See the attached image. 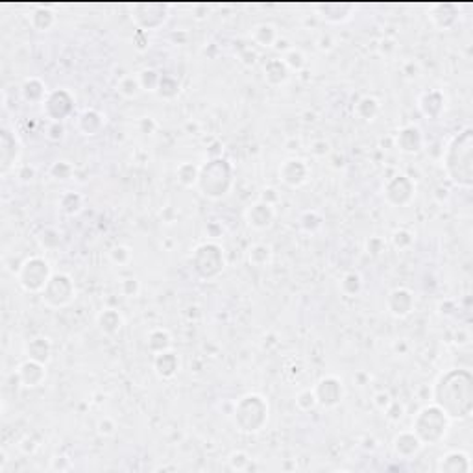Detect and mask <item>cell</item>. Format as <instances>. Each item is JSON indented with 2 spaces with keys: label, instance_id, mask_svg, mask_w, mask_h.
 Masks as SVG:
<instances>
[{
  "label": "cell",
  "instance_id": "1",
  "mask_svg": "<svg viewBox=\"0 0 473 473\" xmlns=\"http://www.w3.org/2000/svg\"><path fill=\"white\" fill-rule=\"evenodd\" d=\"M433 403L448 414L451 422L468 420L473 413V376L466 368L444 372L433 385Z\"/></svg>",
  "mask_w": 473,
  "mask_h": 473
},
{
  "label": "cell",
  "instance_id": "2",
  "mask_svg": "<svg viewBox=\"0 0 473 473\" xmlns=\"http://www.w3.org/2000/svg\"><path fill=\"white\" fill-rule=\"evenodd\" d=\"M444 170L449 182L461 189L473 185V130L464 128L451 137L442 156Z\"/></svg>",
  "mask_w": 473,
  "mask_h": 473
},
{
  "label": "cell",
  "instance_id": "3",
  "mask_svg": "<svg viewBox=\"0 0 473 473\" xmlns=\"http://www.w3.org/2000/svg\"><path fill=\"white\" fill-rule=\"evenodd\" d=\"M235 187V169L224 158H213L200 167L196 189L209 200H222Z\"/></svg>",
  "mask_w": 473,
  "mask_h": 473
},
{
  "label": "cell",
  "instance_id": "4",
  "mask_svg": "<svg viewBox=\"0 0 473 473\" xmlns=\"http://www.w3.org/2000/svg\"><path fill=\"white\" fill-rule=\"evenodd\" d=\"M233 424L244 435L261 433L270 418V403L263 394L248 392L233 403Z\"/></svg>",
  "mask_w": 473,
  "mask_h": 473
},
{
  "label": "cell",
  "instance_id": "5",
  "mask_svg": "<svg viewBox=\"0 0 473 473\" xmlns=\"http://www.w3.org/2000/svg\"><path fill=\"white\" fill-rule=\"evenodd\" d=\"M451 420L435 403L424 405L413 418V431L424 446H437L446 438Z\"/></svg>",
  "mask_w": 473,
  "mask_h": 473
},
{
  "label": "cell",
  "instance_id": "6",
  "mask_svg": "<svg viewBox=\"0 0 473 473\" xmlns=\"http://www.w3.org/2000/svg\"><path fill=\"white\" fill-rule=\"evenodd\" d=\"M193 270L204 281H213L222 276L226 268V255L222 246L217 243H202L198 244L191 255Z\"/></svg>",
  "mask_w": 473,
  "mask_h": 473
},
{
  "label": "cell",
  "instance_id": "7",
  "mask_svg": "<svg viewBox=\"0 0 473 473\" xmlns=\"http://www.w3.org/2000/svg\"><path fill=\"white\" fill-rule=\"evenodd\" d=\"M52 274L49 259L43 255H30L17 268V283L28 294H41Z\"/></svg>",
  "mask_w": 473,
  "mask_h": 473
},
{
  "label": "cell",
  "instance_id": "8",
  "mask_svg": "<svg viewBox=\"0 0 473 473\" xmlns=\"http://www.w3.org/2000/svg\"><path fill=\"white\" fill-rule=\"evenodd\" d=\"M39 296H41V302L45 304V307H49V309L69 307L74 302V298H76L74 279L65 272H54Z\"/></svg>",
  "mask_w": 473,
  "mask_h": 473
},
{
  "label": "cell",
  "instance_id": "9",
  "mask_svg": "<svg viewBox=\"0 0 473 473\" xmlns=\"http://www.w3.org/2000/svg\"><path fill=\"white\" fill-rule=\"evenodd\" d=\"M383 196L385 202L392 207L411 206L416 198V182L407 174H396L385 183Z\"/></svg>",
  "mask_w": 473,
  "mask_h": 473
},
{
  "label": "cell",
  "instance_id": "10",
  "mask_svg": "<svg viewBox=\"0 0 473 473\" xmlns=\"http://www.w3.org/2000/svg\"><path fill=\"white\" fill-rule=\"evenodd\" d=\"M170 19L169 8L163 4H156V2H146V4H137L132 12V21L141 32H152L159 30L161 26L167 25Z\"/></svg>",
  "mask_w": 473,
  "mask_h": 473
},
{
  "label": "cell",
  "instance_id": "11",
  "mask_svg": "<svg viewBox=\"0 0 473 473\" xmlns=\"http://www.w3.org/2000/svg\"><path fill=\"white\" fill-rule=\"evenodd\" d=\"M43 113L50 122H63L74 113V95L69 89H52L43 102Z\"/></svg>",
  "mask_w": 473,
  "mask_h": 473
},
{
  "label": "cell",
  "instance_id": "12",
  "mask_svg": "<svg viewBox=\"0 0 473 473\" xmlns=\"http://www.w3.org/2000/svg\"><path fill=\"white\" fill-rule=\"evenodd\" d=\"M23 154V145L12 130L2 128L0 132V174L6 178L8 174H15L19 169V159Z\"/></svg>",
  "mask_w": 473,
  "mask_h": 473
},
{
  "label": "cell",
  "instance_id": "13",
  "mask_svg": "<svg viewBox=\"0 0 473 473\" xmlns=\"http://www.w3.org/2000/svg\"><path fill=\"white\" fill-rule=\"evenodd\" d=\"M313 390H315L318 407H324V409L339 407L342 403V400H344V396H346L344 381L339 376H324L322 379L316 381Z\"/></svg>",
  "mask_w": 473,
  "mask_h": 473
},
{
  "label": "cell",
  "instance_id": "14",
  "mask_svg": "<svg viewBox=\"0 0 473 473\" xmlns=\"http://www.w3.org/2000/svg\"><path fill=\"white\" fill-rule=\"evenodd\" d=\"M279 180L283 185L291 189L304 187L311 178L309 163L302 158H289L279 165Z\"/></svg>",
  "mask_w": 473,
  "mask_h": 473
},
{
  "label": "cell",
  "instance_id": "15",
  "mask_svg": "<svg viewBox=\"0 0 473 473\" xmlns=\"http://www.w3.org/2000/svg\"><path fill=\"white\" fill-rule=\"evenodd\" d=\"M387 311L390 316L394 318H407L409 315H413L414 307H416V298L414 292L407 287H396L389 292L387 296Z\"/></svg>",
  "mask_w": 473,
  "mask_h": 473
},
{
  "label": "cell",
  "instance_id": "16",
  "mask_svg": "<svg viewBox=\"0 0 473 473\" xmlns=\"http://www.w3.org/2000/svg\"><path fill=\"white\" fill-rule=\"evenodd\" d=\"M274 219H276V209H274V206H270V204H267V202L263 200L254 202V204L246 207V211H244V220H246V224L255 231L268 230V228L274 224Z\"/></svg>",
  "mask_w": 473,
  "mask_h": 473
},
{
  "label": "cell",
  "instance_id": "17",
  "mask_svg": "<svg viewBox=\"0 0 473 473\" xmlns=\"http://www.w3.org/2000/svg\"><path fill=\"white\" fill-rule=\"evenodd\" d=\"M459 17H461L459 6L451 4V2H438V4L429 6V19H431L433 26L440 32H448L451 28H455L457 23H459Z\"/></svg>",
  "mask_w": 473,
  "mask_h": 473
},
{
  "label": "cell",
  "instance_id": "18",
  "mask_svg": "<svg viewBox=\"0 0 473 473\" xmlns=\"http://www.w3.org/2000/svg\"><path fill=\"white\" fill-rule=\"evenodd\" d=\"M396 146L400 148V152L409 154V156L422 152L425 146V135L422 128L416 124H407L401 128L396 135Z\"/></svg>",
  "mask_w": 473,
  "mask_h": 473
},
{
  "label": "cell",
  "instance_id": "19",
  "mask_svg": "<svg viewBox=\"0 0 473 473\" xmlns=\"http://www.w3.org/2000/svg\"><path fill=\"white\" fill-rule=\"evenodd\" d=\"M15 376H17L19 383L25 387V389H37L41 387L45 379H47V364L37 363V361H32V359H26L23 363L19 364L17 370H15Z\"/></svg>",
  "mask_w": 473,
  "mask_h": 473
},
{
  "label": "cell",
  "instance_id": "20",
  "mask_svg": "<svg viewBox=\"0 0 473 473\" xmlns=\"http://www.w3.org/2000/svg\"><path fill=\"white\" fill-rule=\"evenodd\" d=\"M446 104H448L446 95L440 89H429L420 95L418 110L425 119L437 121L446 113Z\"/></svg>",
  "mask_w": 473,
  "mask_h": 473
},
{
  "label": "cell",
  "instance_id": "21",
  "mask_svg": "<svg viewBox=\"0 0 473 473\" xmlns=\"http://www.w3.org/2000/svg\"><path fill=\"white\" fill-rule=\"evenodd\" d=\"M392 449H394V455L398 459L411 461V459L420 455V451L424 449V444L420 442V438L414 435L413 429H405V431H400L394 437Z\"/></svg>",
  "mask_w": 473,
  "mask_h": 473
},
{
  "label": "cell",
  "instance_id": "22",
  "mask_svg": "<svg viewBox=\"0 0 473 473\" xmlns=\"http://www.w3.org/2000/svg\"><path fill=\"white\" fill-rule=\"evenodd\" d=\"M154 374L163 379V381H170L180 374V368H182V361H180V355L172 350H167V352L156 353L154 355Z\"/></svg>",
  "mask_w": 473,
  "mask_h": 473
},
{
  "label": "cell",
  "instance_id": "23",
  "mask_svg": "<svg viewBox=\"0 0 473 473\" xmlns=\"http://www.w3.org/2000/svg\"><path fill=\"white\" fill-rule=\"evenodd\" d=\"M76 128H78L80 134L85 135V137H97V135L102 134L104 128H106V115L102 111L87 108L78 115Z\"/></svg>",
  "mask_w": 473,
  "mask_h": 473
},
{
  "label": "cell",
  "instance_id": "24",
  "mask_svg": "<svg viewBox=\"0 0 473 473\" xmlns=\"http://www.w3.org/2000/svg\"><path fill=\"white\" fill-rule=\"evenodd\" d=\"M437 470L442 473H470L472 472V459L466 451L451 449L446 455L440 457Z\"/></svg>",
  "mask_w": 473,
  "mask_h": 473
},
{
  "label": "cell",
  "instance_id": "25",
  "mask_svg": "<svg viewBox=\"0 0 473 473\" xmlns=\"http://www.w3.org/2000/svg\"><path fill=\"white\" fill-rule=\"evenodd\" d=\"M318 10H320L318 13H320L322 21L331 26L344 25L353 19V6L346 2H328V4H322Z\"/></svg>",
  "mask_w": 473,
  "mask_h": 473
},
{
  "label": "cell",
  "instance_id": "26",
  "mask_svg": "<svg viewBox=\"0 0 473 473\" xmlns=\"http://www.w3.org/2000/svg\"><path fill=\"white\" fill-rule=\"evenodd\" d=\"M263 78L270 87H281L291 78V71L285 65L283 58H270L263 65Z\"/></svg>",
  "mask_w": 473,
  "mask_h": 473
},
{
  "label": "cell",
  "instance_id": "27",
  "mask_svg": "<svg viewBox=\"0 0 473 473\" xmlns=\"http://www.w3.org/2000/svg\"><path fill=\"white\" fill-rule=\"evenodd\" d=\"M25 355L26 359H32V361H37V363L49 364L50 359H52V342H50L49 337H43V335L32 337L26 342Z\"/></svg>",
  "mask_w": 473,
  "mask_h": 473
},
{
  "label": "cell",
  "instance_id": "28",
  "mask_svg": "<svg viewBox=\"0 0 473 473\" xmlns=\"http://www.w3.org/2000/svg\"><path fill=\"white\" fill-rule=\"evenodd\" d=\"M49 93L50 91L47 89V84L39 76H28L21 85L23 100L28 104H43L49 97Z\"/></svg>",
  "mask_w": 473,
  "mask_h": 473
},
{
  "label": "cell",
  "instance_id": "29",
  "mask_svg": "<svg viewBox=\"0 0 473 473\" xmlns=\"http://www.w3.org/2000/svg\"><path fill=\"white\" fill-rule=\"evenodd\" d=\"M28 23L36 32H50L58 23L56 12L52 6H36L28 15Z\"/></svg>",
  "mask_w": 473,
  "mask_h": 473
},
{
  "label": "cell",
  "instance_id": "30",
  "mask_svg": "<svg viewBox=\"0 0 473 473\" xmlns=\"http://www.w3.org/2000/svg\"><path fill=\"white\" fill-rule=\"evenodd\" d=\"M97 326L104 335L113 337V335L119 333L122 329V326H124V318H122V315L119 311L113 309V307H108V309L98 313Z\"/></svg>",
  "mask_w": 473,
  "mask_h": 473
},
{
  "label": "cell",
  "instance_id": "31",
  "mask_svg": "<svg viewBox=\"0 0 473 473\" xmlns=\"http://www.w3.org/2000/svg\"><path fill=\"white\" fill-rule=\"evenodd\" d=\"M250 36H252V41H254L257 47H261V49H270V47H274V45L279 41L278 28L274 25H270V23H259V25H255L254 28H252V32H250Z\"/></svg>",
  "mask_w": 473,
  "mask_h": 473
},
{
  "label": "cell",
  "instance_id": "32",
  "mask_svg": "<svg viewBox=\"0 0 473 473\" xmlns=\"http://www.w3.org/2000/svg\"><path fill=\"white\" fill-rule=\"evenodd\" d=\"M274 259V250L270 244L267 243H254L250 244L248 250H246V261L252 265V267H268Z\"/></svg>",
  "mask_w": 473,
  "mask_h": 473
},
{
  "label": "cell",
  "instance_id": "33",
  "mask_svg": "<svg viewBox=\"0 0 473 473\" xmlns=\"http://www.w3.org/2000/svg\"><path fill=\"white\" fill-rule=\"evenodd\" d=\"M146 348L152 355L172 350V335L165 328L150 329L148 335H146Z\"/></svg>",
  "mask_w": 473,
  "mask_h": 473
},
{
  "label": "cell",
  "instance_id": "34",
  "mask_svg": "<svg viewBox=\"0 0 473 473\" xmlns=\"http://www.w3.org/2000/svg\"><path fill=\"white\" fill-rule=\"evenodd\" d=\"M381 113V104L374 97H363L359 98V102L355 104V115L364 122L376 121V117Z\"/></svg>",
  "mask_w": 473,
  "mask_h": 473
},
{
  "label": "cell",
  "instance_id": "35",
  "mask_svg": "<svg viewBox=\"0 0 473 473\" xmlns=\"http://www.w3.org/2000/svg\"><path fill=\"white\" fill-rule=\"evenodd\" d=\"M198 176H200V167H198V165L189 163V161L178 165L176 178H178V183H180L182 187H185V189L196 187Z\"/></svg>",
  "mask_w": 473,
  "mask_h": 473
},
{
  "label": "cell",
  "instance_id": "36",
  "mask_svg": "<svg viewBox=\"0 0 473 473\" xmlns=\"http://www.w3.org/2000/svg\"><path fill=\"white\" fill-rule=\"evenodd\" d=\"M117 91H119V95H121L122 98H126V100H134V98H137L141 93H143L139 76H137V74H126V76H122L121 82L117 84Z\"/></svg>",
  "mask_w": 473,
  "mask_h": 473
},
{
  "label": "cell",
  "instance_id": "37",
  "mask_svg": "<svg viewBox=\"0 0 473 473\" xmlns=\"http://www.w3.org/2000/svg\"><path fill=\"white\" fill-rule=\"evenodd\" d=\"M58 206L67 217H74V215H78L84 209V196L76 193V191H67V193H63L60 196Z\"/></svg>",
  "mask_w": 473,
  "mask_h": 473
},
{
  "label": "cell",
  "instance_id": "38",
  "mask_svg": "<svg viewBox=\"0 0 473 473\" xmlns=\"http://www.w3.org/2000/svg\"><path fill=\"white\" fill-rule=\"evenodd\" d=\"M363 278L359 272H346L342 278H340L339 289L340 292L348 298H355L363 292Z\"/></svg>",
  "mask_w": 473,
  "mask_h": 473
},
{
  "label": "cell",
  "instance_id": "39",
  "mask_svg": "<svg viewBox=\"0 0 473 473\" xmlns=\"http://www.w3.org/2000/svg\"><path fill=\"white\" fill-rule=\"evenodd\" d=\"M281 58H283V61H285V65L289 67L291 73H300V71H304L307 67V56L300 49H294V47H289Z\"/></svg>",
  "mask_w": 473,
  "mask_h": 473
},
{
  "label": "cell",
  "instance_id": "40",
  "mask_svg": "<svg viewBox=\"0 0 473 473\" xmlns=\"http://www.w3.org/2000/svg\"><path fill=\"white\" fill-rule=\"evenodd\" d=\"M414 241H416V236H414L413 231L405 230V228L396 230L394 233H392V236H390V244H392L396 250H400V252H407V250L413 248Z\"/></svg>",
  "mask_w": 473,
  "mask_h": 473
},
{
  "label": "cell",
  "instance_id": "41",
  "mask_svg": "<svg viewBox=\"0 0 473 473\" xmlns=\"http://www.w3.org/2000/svg\"><path fill=\"white\" fill-rule=\"evenodd\" d=\"M137 76H139L143 91L158 93L159 82H161V76H163V74H159L156 69H143L141 73H137Z\"/></svg>",
  "mask_w": 473,
  "mask_h": 473
},
{
  "label": "cell",
  "instance_id": "42",
  "mask_svg": "<svg viewBox=\"0 0 473 473\" xmlns=\"http://www.w3.org/2000/svg\"><path fill=\"white\" fill-rule=\"evenodd\" d=\"M158 95L163 100H174L180 95V82H178V78H174V76H161Z\"/></svg>",
  "mask_w": 473,
  "mask_h": 473
},
{
  "label": "cell",
  "instance_id": "43",
  "mask_svg": "<svg viewBox=\"0 0 473 473\" xmlns=\"http://www.w3.org/2000/svg\"><path fill=\"white\" fill-rule=\"evenodd\" d=\"M37 241H39L43 250H49V252H52V250L60 248L61 235H60V231L54 230V228H45V230H41V233L37 235Z\"/></svg>",
  "mask_w": 473,
  "mask_h": 473
},
{
  "label": "cell",
  "instance_id": "44",
  "mask_svg": "<svg viewBox=\"0 0 473 473\" xmlns=\"http://www.w3.org/2000/svg\"><path fill=\"white\" fill-rule=\"evenodd\" d=\"M134 259V254H132V248L126 246V244H117L110 250V261L117 267H126Z\"/></svg>",
  "mask_w": 473,
  "mask_h": 473
},
{
  "label": "cell",
  "instance_id": "45",
  "mask_svg": "<svg viewBox=\"0 0 473 473\" xmlns=\"http://www.w3.org/2000/svg\"><path fill=\"white\" fill-rule=\"evenodd\" d=\"M49 174L58 182H67V180L73 178L74 167L69 161H56V163L50 165Z\"/></svg>",
  "mask_w": 473,
  "mask_h": 473
},
{
  "label": "cell",
  "instance_id": "46",
  "mask_svg": "<svg viewBox=\"0 0 473 473\" xmlns=\"http://www.w3.org/2000/svg\"><path fill=\"white\" fill-rule=\"evenodd\" d=\"M296 407L300 409V411H302V413H311V411H315L316 407H318L315 390L305 389V390H302V392H298Z\"/></svg>",
  "mask_w": 473,
  "mask_h": 473
},
{
  "label": "cell",
  "instance_id": "47",
  "mask_svg": "<svg viewBox=\"0 0 473 473\" xmlns=\"http://www.w3.org/2000/svg\"><path fill=\"white\" fill-rule=\"evenodd\" d=\"M322 222H324V219H322L318 211H305L302 215V219H300V224L307 233H315V231L320 230Z\"/></svg>",
  "mask_w": 473,
  "mask_h": 473
},
{
  "label": "cell",
  "instance_id": "48",
  "mask_svg": "<svg viewBox=\"0 0 473 473\" xmlns=\"http://www.w3.org/2000/svg\"><path fill=\"white\" fill-rule=\"evenodd\" d=\"M228 462H230L231 470H235V472H244V470H248L250 468L252 459H250V455L246 451H233L230 455V459H228Z\"/></svg>",
  "mask_w": 473,
  "mask_h": 473
},
{
  "label": "cell",
  "instance_id": "49",
  "mask_svg": "<svg viewBox=\"0 0 473 473\" xmlns=\"http://www.w3.org/2000/svg\"><path fill=\"white\" fill-rule=\"evenodd\" d=\"M121 292H122V296L137 298L141 292V281L135 278V276L124 278L121 281Z\"/></svg>",
  "mask_w": 473,
  "mask_h": 473
},
{
  "label": "cell",
  "instance_id": "50",
  "mask_svg": "<svg viewBox=\"0 0 473 473\" xmlns=\"http://www.w3.org/2000/svg\"><path fill=\"white\" fill-rule=\"evenodd\" d=\"M97 431L100 437H113V435L117 433L115 418H111V416H104V418L98 420Z\"/></svg>",
  "mask_w": 473,
  "mask_h": 473
},
{
  "label": "cell",
  "instance_id": "51",
  "mask_svg": "<svg viewBox=\"0 0 473 473\" xmlns=\"http://www.w3.org/2000/svg\"><path fill=\"white\" fill-rule=\"evenodd\" d=\"M385 250H387V241H385L383 236L374 235L366 241V252L370 255H374V257H379Z\"/></svg>",
  "mask_w": 473,
  "mask_h": 473
},
{
  "label": "cell",
  "instance_id": "52",
  "mask_svg": "<svg viewBox=\"0 0 473 473\" xmlns=\"http://www.w3.org/2000/svg\"><path fill=\"white\" fill-rule=\"evenodd\" d=\"M383 414H385V418L389 420V422H400L403 418V414H405V405L401 401L392 400V403L387 407V411Z\"/></svg>",
  "mask_w": 473,
  "mask_h": 473
},
{
  "label": "cell",
  "instance_id": "53",
  "mask_svg": "<svg viewBox=\"0 0 473 473\" xmlns=\"http://www.w3.org/2000/svg\"><path fill=\"white\" fill-rule=\"evenodd\" d=\"M309 150L315 158H326V156L331 154V145H329V141L326 139H315L311 143Z\"/></svg>",
  "mask_w": 473,
  "mask_h": 473
},
{
  "label": "cell",
  "instance_id": "54",
  "mask_svg": "<svg viewBox=\"0 0 473 473\" xmlns=\"http://www.w3.org/2000/svg\"><path fill=\"white\" fill-rule=\"evenodd\" d=\"M392 396H390V392H387V390H379V392H376L374 394V400H372V403H374V407H376L379 413H385L387 411V407L392 403Z\"/></svg>",
  "mask_w": 473,
  "mask_h": 473
},
{
  "label": "cell",
  "instance_id": "55",
  "mask_svg": "<svg viewBox=\"0 0 473 473\" xmlns=\"http://www.w3.org/2000/svg\"><path fill=\"white\" fill-rule=\"evenodd\" d=\"M335 47H337V39L331 34H328V32L320 34L318 39H316V49L322 50V52H331Z\"/></svg>",
  "mask_w": 473,
  "mask_h": 473
},
{
  "label": "cell",
  "instance_id": "56",
  "mask_svg": "<svg viewBox=\"0 0 473 473\" xmlns=\"http://www.w3.org/2000/svg\"><path fill=\"white\" fill-rule=\"evenodd\" d=\"M15 174H17V178L21 180V182L28 183L36 178V169L30 167V165H19V169L15 170Z\"/></svg>",
  "mask_w": 473,
  "mask_h": 473
},
{
  "label": "cell",
  "instance_id": "57",
  "mask_svg": "<svg viewBox=\"0 0 473 473\" xmlns=\"http://www.w3.org/2000/svg\"><path fill=\"white\" fill-rule=\"evenodd\" d=\"M65 135V128H63V122H50L49 124V137L50 141H61Z\"/></svg>",
  "mask_w": 473,
  "mask_h": 473
},
{
  "label": "cell",
  "instance_id": "58",
  "mask_svg": "<svg viewBox=\"0 0 473 473\" xmlns=\"http://www.w3.org/2000/svg\"><path fill=\"white\" fill-rule=\"evenodd\" d=\"M139 130H141V134L152 135L154 132L158 130V122L154 121L152 117H145V119H141V122H139Z\"/></svg>",
  "mask_w": 473,
  "mask_h": 473
},
{
  "label": "cell",
  "instance_id": "59",
  "mask_svg": "<svg viewBox=\"0 0 473 473\" xmlns=\"http://www.w3.org/2000/svg\"><path fill=\"white\" fill-rule=\"evenodd\" d=\"M261 200L267 202V204H270V206H276V204H278V202H279L278 191H276V189H274V187L265 189V191H263Z\"/></svg>",
  "mask_w": 473,
  "mask_h": 473
},
{
  "label": "cell",
  "instance_id": "60",
  "mask_svg": "<svg viewBox=\"0 0 473 473\" xmlns=\"http://www.w3.org/2000/svg\"><path fill=\"white\" fill-rule=\"evenodd\" d=\"M63 461H65V457H56V459H52V470H56V472H67V470L73 468V462L63 464Z\"/></svg>",
  "mask_w": 473,
  "mask_h": 473
}]
</instances>
